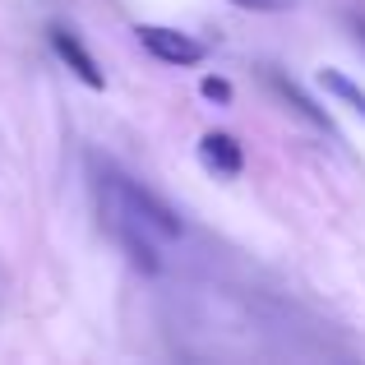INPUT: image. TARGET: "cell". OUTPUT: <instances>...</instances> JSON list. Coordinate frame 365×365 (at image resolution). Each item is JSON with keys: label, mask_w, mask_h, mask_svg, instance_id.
<instances>
[{"label": "cell", "mask_w": 365, "mask_h": 365, "mask_svg": "<svg viewBox=\"0 0 365 365\" xmlns=\"http://www.w3.org/2000/svg\"><path fill=\"white\" fill-rule=\"evenodd\" d=\"M102 204L125 213L130 222H139L148 236H180V217L171 213L153 190H143L139 180L120 176V171H107V180H102Z\"/></svg>", "instance_id": "1"}, {"label": "cell", "mask_w": 365, "mask_h": 365, "mask_svg": "<svg viewBox=\"0 0 365 365\" xmlns=\"http://www.w3.org/2000/svg\"><path fill=\"white\" fill-rule=\"evenodd\" d=\"M143 42V51L158 56V61L167 65H199L204 61V42H195L190 33H180V28H162V24H139L134 28Z\"/></svg>", "instance_id": "2"}, {"label": "cell", "mask_w": 365, "mask_h": 365, "mask_svg": "<svg viewBox=\"0 0 365 365\" xmlns=\"http://www.w3.org/2000/svg\"><path fill=\"white\" fill-rule=\"evenodd\" d=\"M46 37H51L56 56H61V61L70 65V70L79 74V79L88 83V88H107V79H102V70H98V61H93V51H88V46H83L79 37L70 33V28H61V24H56V28H51Z\"/></svg>", "instance_id": "3"}, {"label": "cell", "mask_w": 365, "mask_h": 365, "mask_svg": "<svg viewBox=\"0 0 365 365\" xmlns=\"http://www.w3.org/2000/svg\"><path fill=\"white\" fill-rule=\"evenodd\" d=\"M199 158H204V167L217 171V176H241V167H245V148L222 130H213V134L199 139Z\"/></svg>", "instance_id": "4"}, {"label": "cell", "mask_w": 365, "mask_h": 365, "mask_svg": "<svg viewBox=\"0 0 365 365\" xmlns=\"http://www.w3.org/2000/svg\"><path fill=\"white\" fill-rule=\"evenodd\" d=\"M264 83H268V88H273V93H277V98H282V102H292V107L301 111V116L310 120V125H319V130H333V125H329V116H324V111L314 107V102L305 98V93L296 88L292 79H282V74H277V70H264Z\"/></svg>", "instance_id": "5"}, {"label": "cell", "mask_w": 365, "mask_h": 365, "mask_svg": "<svg viewBox=\"0 0 365 365\" xmlns=\"http://www.w3.org/2000/svg\"><path fill=\"white\" fill-rule=\"evenodd\" d=\"M319 83H324V88L333 93V98H342L347 107H356L361 116H365V93H361V88H356V83H351V79H347L342 70H319Z\"/></svg>", "instance_id": "6"}, {"label": "cell", "mask_w": 365, "mask_h": 365, "mask_svg": "<svg viewBox=\"0 0 365 365\" xmlns=\"http://www.w3.org/2000/svg\"><path fill=\"white\" fill-rule=\"evenodd\" d=\"M199 93H204L208 102H232V83H227V79H217V74H208V79L199 83Z\"/></svg>", "instance_id": "7"}, {"label": "cell", "mask_w": 365, "mask_h": 365, "mask_svg": "<svg viewBox=\"0 0 365 365\" xmlns=\"http://www.w3.org/2000/svg\"><path fill=\"white\" fill-rule=\"evenodd\" d=\"M232 5H241V9H287L292 0H232Z\"/></svg>", "instance_id": "8"}, {"label": "cell", "mask_w": 365, "mask_h": 365, "mask_svg": "<svg viewBox=\"0 0 365 365\" xmlns=\"http://www.w3.org/2000/svg\"><path fill=\"white\" fill-rule=\"evenodd\" d=\"M351 33H356V42L365 46V19H351Z\"/></svg>", "instance_id": "9"}]
</instances>
